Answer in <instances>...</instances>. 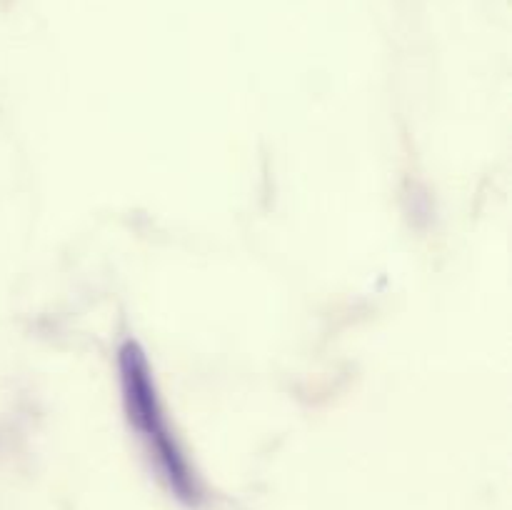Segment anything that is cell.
<instances>
[{
  "mask_svg": "<svg viewBox=\"0 0 512 510\" xmlns=\"http://www.w3.org/2000/svg\"><path fill=\"white\" fill-rule=\"evenodd\" d=\"M118 373L125 418L143 443L153 468L158 470L165 485L173 490L175 498L185 500V503H198L200 495H203L200 480L190 465L188 455L180 448L173 428H170V418L165 413L163 400H160L148 355L135 340H125L120 345Z\"/></svg>",
  "mask_w": 512,
  "mask_h": 510,
  "instance_id": "1",
  "label": "cell"
}]
</instances>
